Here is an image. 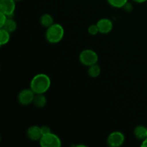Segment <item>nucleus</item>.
<instances>
[{"instance_id": "obj_8", "label": "nucleus", "mask_w": 147, "mask_h": 147, "mask_svg": "<svg viewBox=\"0 0 147 147\" xmlns=\"http://www.w3.org/2000/svg\"><path fill=\"white\" fill-rule=\"evenodd\" d=\"M100 34H109L113 30V24L110 19L102 18L100 19L96 23Z\"/></svg>"}, {"instance_id": "obj_1", "label": "nucleus", "mask_w": 147, "mask_h": 147, "mask_svg": "<svg viewBox=\"0 0 147 147\" xmlns=\"http://www.w3.org/2000/svg\"><path fill=\"white\" fill-rule=\"evenodd\" d=\"M51 86V80L47 75L39 73L35 75L30 82V88L35 94H45Z\"/></svg>"}, {"instance_id": "obj_2", "label": "nucleus", "mask_w": 147, "mask_h": 147, "mask_svg": "<svg viewBox=\"0 0 147 147\" xmlns=\"http://www.w3.org/2000/svg\"><path fill=\"white\" fill-rule=\"evenodd\" d=\"M65 30L60 24L54 23L50 27L47 28L46 31V40L51 44H56L61 41L64 37Z\"/></svg>"}, {"instance_id": "obj_3", "label": "nucleus", "mask_w": 147, "mask_h": 147, "mask_svg": "<svg viewBox=\"0 0 147 147\" xmlns=\"http://www.w3.org/2000/svg\"><path fill=\"white\" fill-rule=\"evenodd\" d=\"M79 60L83 65L89 67L92 65L98 63V55L94 50L91 49H86V50H83L80 53Z\"/></svg>"}, {"instance_id": "obj_16", "label": "nucleus", "mask_w": 147, "mask_h": 147, "mask_svg": "<svg viewBox=\"0 0 147 147\" xmlns=\"http://www.w3.org/2000/svg\"><path fill=\"white\" fill-rule=\"evenodd\" d=\"M108 3L115 8H123L128 3V0H107Z\"/></svg>"}, {"instance_id": "obj_22", "label": "nucleus", "mask_w": 147, "mask_h": 147, "mask_svg": "<svg viewBox=\"0 0 147 147\" xmlns=\"http://www.w3.org/2000/svg\"><path fill=\"white\" fill-rule=\"evenodd\" d=\"M142 146L143 147H147V137L144 140L142 141Z\"/></svg>"}, {"instance_id": "obj_13", "label": "nucleus", "mask_w": 147, "mask_h": 147, "mask_svg": "<svg viewBox=\"0 0 147 147\" xmlns=\"http://www.w3.org/2000/svg\"><path fill=\"white\" fill-rule=\"evenodd\" d=\"M1 28L4 29L5 30L8 31L9 32L12 33L17 30V24L15 22V20H13L11 17H8V19H7V21H6L5 24H4V25H3V27H1Z\"/></svg>"}, {"instance_id": "obj_14", "label": "nucleus", "mask_w": 147, "mask_h": 147, "mask_svg": "<svg viewBox=\"0 0 147 147\" xmlns=\"http://www.w3.org/2000/svg\"><path fill=\"white\" fill-rule=\"evenodd\" d=\"M100 73H101V68H100V65L98 63L92 65L88 67V76L90 78H96L100 76Z\"/></svg>"}, {"instance_id": "obj_11", "label": "nucleus", "mask_w": 147, "mask_h": 147, "mask_svg": "<svg viewBox=\"0 0 147 147\" xmlns=\"http://www.w3.org/2000/svg\"><path fill=\"white\" fill-rule=\"evenodd\" d=\"M32 103L37 109H42L47 104V98L44 94H35Z\"/></svg>"}, {"instance_id": "obj_12", "label": "nucleus", "mask_w": 147, "mask_h": 147, "mask_svg": "<svg viewBox=\"0 0 147 147\" xmlns=\"http://www.w3.org/2000/svg\"><path fill=\"white\" fill-rule=\"evenodd\" d=\"M40 24H42V26L45 28H48L49 27L52 25V24H54V20H53V17H52L51 14H42L41 16L40 19Z\"/></svg>"}, {"instance_id": "obj_10", "label": "nucleus", "mask_w": 147, "mask_h": 147, "mask_svg": "<svg viewBox=\"0 0 147 147\" xmlns=\"http://www.w3.org/2000/svg\"><path fill=\"white\" fill-rule=\"evenodd\" d=\"M134 134L136 139L142 141L144 140L147 137V127L142 125H139L135 128Z\"/></svg>"}, {"instance_id": "obj_17", "label": "nucleus", "mask_w": 147, "mask_h": 147, "mask_svg": "<svg viewBox=\"0 0 147 147\" xmlns=\"http://www.w3.org/2000/svg\"><path fill=\"white\" fill-rule=\"evenodd\" d=\"M88 32L90 35H96L98 33H99V30L97 24H91V25L89 26Z\"/></svg>"}, {"instance_id": "obj_15", "label": "nucleus", "mask_w": 147, "mask_h": 147, "mask_svg": "<svg viewBox=\"0 0 147 147\" xmlns=\"http://www.w3.org/2000/svg\"><path fill=\"white\" fill-rule=\"evenodd\" d=\"M10 34L11 33L4 29L0 28V45H5L9 42Z\"/></svg>"}, {"instance_id": "obj_7", "label": "nucleus", "mask_w": 147, "mask_h": 147, "mask_svg": "<svg viewBox=\"0 0 147 147\" xmlns=\"http://www.w3.org/2000/svg\"><path fill=\"white\" fill-rule=\"evenodd\" d=\"M15 2V0H0V11L8 17H12L16 9Z\"/></svg>"}, {"instance_id": "obj_6", "label": "nucleus", "mask_w": 147, "mask_h": 147, "mask_svg": "<svg viewBox=\"0 0 147 147\" xmlns=\"http://www.w3.org/2000/svg\"><path fill=\"white\" fill-rule=\"evenodd\" d=\"M35 93L31 88L21 90L17 96L18 102L22 106H28L33 103Z\"/></svg>"}, {"instance_id": "obj_4", "label": "nucleus", "mask_w": 147, "mask_h": 147, "mask_svg": "<svg viewBox=\"0 0 147 147\" xmlns=\"http://www.w3.org/2000/svg\"><path fill=\"white\" fill-rule=\"evenodd\" d=\"M39 142L42 147H60L62 145L60 137L53 132L42 135Z\"/></svg>"}, {"instance_id": "obj_21", "label": "nucleus", "mask_w": 147, "mask_h": 147, "mask_svg": "<svg viewBox=\"0 0 147 147\" xmlns=\"http://www.w3.org/2000/svg\"><path fill=\"white\" fill-rule=\"evenodd\" d=\"M134 2L138 3V4H142V3L147 2V0H133Z\"/></svg>"}, {"instance_id": "obj_23", "label": "nucleus", "mask_w": 147, "mask_h": 147, "mask_svg": "<svg viewBox=\"0 0 147 147\" xmlns=\"http://www.w3.org/2000/svg\"><path fill=\"white\" fill-rule=\"evenodd\" d=\"M15 1H21V0H15Z\"/></svg>"}, {"instance_id": "obj_5", "label": "nucleus", "mask_w": 147, "mask_h": 147, "mask_svg": "<svg viewBox=\"0 0 147 147\" xmlns=\"http://www.w3.org/2000/svg\"><path fill=\"white\" fill-rule=\"evenodd\" d=\"M124 142V134L119 131L111 133L107 138V144L111 147H119L123 144Z\"/></svg>"}, {"instance_id": "obj_19", "label": "nucleus", "mask_w": 147, "mask_h": 147, "mask_svg": "<svg viewBox=\"0 0 147 147\" xmlns=\"http://www.w3.org/2000/svg\"><path fill=\"white\" fill-rule=\"evenodd\" d=\"M41 131H42V135H45V134H47L49 133H51V129H50V128L48 126H46V125H45V126H41Z\"/></svg>"}, {"instance_id": "obj_20", "label": "nucleus", "mask_w": 147, "mask_h": 147, "mask_svg": "<svg viewBox=\"0 0 147 147\" xmlns=\"http://www.w3.org/2000/svg\"><path fill=\"white\" fill-rule=\"evenodd\" d=\"M123 8H124L126 10V11H131V10L132 9H133V7H132V6L131 5V4H129V2H128L127 4H126V5H125L124 7H123Z\"/></svg>"}, {"instance_id": "obj_18", "label": "nucleus", "mask_w": 147, "mask_h": 147, "mask_svg": "<svg viewBox=\"0 0 147 147\" xmlns=\"http://www.w3.org/2000/svg\"><path fill=\"white\" fill-rule=\"evenodd\" d=\"M7 19H8L7 15H6L5 14H4V13H2L0 11V28H1V27H2L3 25L5 24V22H6V21H7Z\"/></svg>"}, {"instance_id": "obj_9", "label": "nucleus", "mask_w": 147, "mask_h": 147, "mask_svg": "<svg viewBox=\"0 0 147 147\" xmlns=\"http://www.w3.org/2000/svg\"><path fill=\"white\" fill-rule=\"evenodd\" d=\"M27 136L29 139L37 142L40 141L41 137L42 136L41 131V128L38 126H32L28 128L27 131Z\"/></svg>"}]
</instances>
